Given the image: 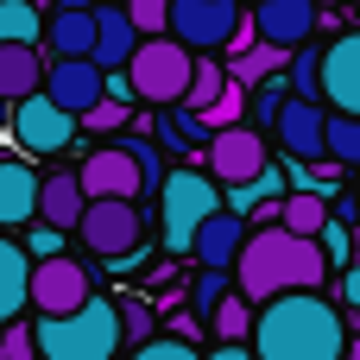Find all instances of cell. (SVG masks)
<instances>
[{
	"instance_id": "obj_21",
	"label": "cell",
	"mask_w": 360,
	"mask_h": 360,
	"mask_svg": "<svg viewBox=\"0 0 360 360\" xmlns=\"http://www.w3.org/2000/svg\"><path fill=\"white\" fill-rule=\"evenodd\" d=\"M38 82H44V57H38V44H25V38H0V95L19 101V95H32Z\"/></svg>"
},
{
	"instance_id": "obj_35",
	"label": "cell",
	"mask_w": 360,
	"mask_h": 360,
	"mask_svg": "<svg viewBox=\"0 0 360 360\" xmlns=\"http://www.w3.org/2000/svg\"><path fill=\"white\" fill-rule=\"evenodd\" d=\"M133 146V158H139V177H146V196L158 190V177H165V165H158V146H146V139H127Z\"/></svg>"
},
{
	"instance_id": "obj_9",
	"label": "cell",
	"mask_w": 360,
	"mask_h": 360,
	"mask_svg": "<svg viewBox=\"0 0 360 360\" xmlns=\"http://www.w3.org/2000/svg\"><path fill=\"white\" fill-rule=\"evenodd\" d=\"M82 297H95V291H89V272H82L70 253H38V259L25 266V310H32V316H63V310H76Z\"/></svg>"
},
{
	"instance_id": "obj_32",
	"label": "cell",
	"mask_w": 360,
	"mask_h": 360,
	"mask_svg": "<svg viewBox=\"0 0 360 360\" xmlns=\"http://www.w3.org/2000/svg\"><path fill=\"white\" fill-rule=\"evenodd\" d=\"M76 127H95V133H120V127H127V108H120V95H114V101L101 95V101H95V108L76 120Z\"/></svg>"
},
{
	"instance_id": "obj_24",
	"label": "cell",
	"mask_w": 360,
	"mask_h": 360,
	"mask_svg": "<svg viewBox=\"0 0 360 360\" xmlns=\"http://www.w3.org/2000/svg\"><path fill=\"white\" fill-rule=\"evenodd\" d=\"M158 139H165L171 152H196V146L209 139V120H202L196 108L171 101V108H158Z\"/></svg>"
},
{
	"instance_id": "obj_1",
	"label": "cell",
	"mask_w": 360,
	"mask_h": 360,
	"mask_svg": "<svg viewBox=\"0 0 360 360\" xmlns=\"http://www.w3.org/2000/svg\"><path fill=\"white\" fill-rule=\"evenodd\" d=\"M247 342H253L259 360H342L348 323H342V310L323 297V285H304V291H272V297H259Z\"/></svg>"
},
{
	"instance_id": "obj_6",
	"label": "cell",
	"mask_w": 360,
	"mask_h": 360,
	"mask_svg": "<svg viewBox=\"0 0 360 360\" xmlns=\"http://www.w3.org/2000/svg\"><path fill=\"white\" fill-rule=\"evenodd\" d=\"M221 184L209 177V171H196V165H177V171H165L158 177V209H165V253L171 259H184L190 253V234H196V221L209 215V209H221V196H215Z\"/></svg>"
},
{
	"instance_id": "obj_31",
	"label": "cell",
	"mask_w": 360,
	"mask_h": 360,
	"mask_svg": "<svg viewBox=\"0 0 360 360\" xmlns=\"http://www.w3.org/2000/svg\"><path fill=\"white\" fill-rule=\"evenodd\" d=\"M127 6V19H133V32L146 38V32H165V13H171V0H120Z\"/></svg>"
},
{
	"instance_id": "obj_22",
	"label": "cell",
	"mask_w": 360,
	"mask_h": 360,
	"mask_svg": "<svg viewBox=\"0 0 360 360\" xmlns=\"http://www.w3.org/2000/svg\"><path fill=\"white\" fill-rule=\"evenodd\" d=\"M25 266H32V253L19 247L13 228H0V323L25 316Z\"/></svg>"
},
{
	"instance_id": "obj_7",
	"label": "cell",
	"mask_w": 360,
	"mask_h": 360,
	"mask_svg": "<svg viewBox=\"0 0 360 360\" xmlns=\"http://www.w3.org/2000/svg\"><path fill=\"white\" fill-rule=\"evenodd\" d=\"M165 32H171L177 44H190V51H234V44L253 38L240 0H171Z\"/></svg>"
},
{
	"instance_id": "obj_14",
	"label": "cell",
	"mask_w": 360,
	"mask_h": 360,
	"mask_svg": "<svg viewBox=\"0 0 360 360\" xmlns=\"http://www.w3.org/2000/svg\"><path fill=\"white\" fill-rule=\"evenodd\" d=\"M272 139L285 146V158H323V101L285 89V101L272 114Z\"/></svg>"
},
{
	"instance_id": "obj_19",
	"label": "cell",
	"mask_w": 360,
	"mask_h": 360,
	"mask_svg": "<svg viewBox=\"0 0 360 360\" xmlns=\"http://www.w3.org/2000/svg\"><path fill=\"white\" fill-rule=\"evenodd\" d=\"M38 215V171L25 158H0V228H25Z\"/></svg>"
},
{
	"instance_id": "obj_29",
	"label": "cell",
	"mask_w": 360,
	"mask_h": 360,
	"mask_svg": "<svg viewBox=\"0 0 360 360\" xmlns=\"http://www.w3.org/2000/svg\"><path fill=\"white\" fill-rule=\"evenodd\" d=\"M139 360H196V342H190V335H177V329H171V335H158V329H152V335L139 342Z\"/></svg>"
},
{
	"instance_id": "obj_34",
	"label": "cell",
	"mask_w": 360,
	"mask_h": 360,
	"mask_svg": "<svg viewBox=\"0 0 360 360\" xmlns=\"http://www.w3.org/2000/svg\"><path fill=\"white\" fill-rule=\"evenodd\" d=\"M25 228H32V221H25ZM19 247H25L32 259H38V253H63V228H51V221H38V228H32V234H25Z\"/></svg>"
},
{
	"instance_id": "obj_10",
	"label": "cell",
	"mask_w": 360,
	"mask_h": 360,
	"mask_svg": "<svg viewBox=\"0 0 360 360\" xmlns=\"http://www.w3.org/2000/svg\"><path fill=\"white\" fill-rule=\"evenodd\" d=\"M196 152H202V165H209L215 184H247V177L266 165V133L247 127V120H234V127H215Z\"/></svg>"
},
{
	"instance_id": "obj_15",
	"label": "cell",
	"mask_w": 360,
	"mask_h": 360,
	"mask_svg": "<svg viewBox=\"0 0 360 360\" xmlns=\"http://www.w3.org/2000/svg\"><path fill=\"white\" fill-rule=\"evenodd\" d=\"M316 19H323V6H316V0H259V6L247 13L253 38H266V44H278V51H291V44L316 38Z\"/></svg>"
},
{
	"instance_id": "obj_28",
	"label": "cell",
	"mask_w": 360,
	"mask_h": 360,
	"mask_svg": "<svg viewBox=\"0 0 360 360\" xmlns=\"http://www.w3.org/2000/svg\"><path fill=\"white\" fill-rule=\"evenodd\" d=\"M316 247H323V259H329V266H348V259H354V234H348V221H342V215H323Z\"/></svg>"
},
{
	"instance_id": "obj_11",
	"label": "cell",
	"mask_w": 360,
	"mask_h": 360,
	"mask_svg": "<svg viewBox=\"0 0 360 360\" xmlns=\"http://www.w3.org/2000/svg\"><path fill=\"white\" fill-rule=\"evenodd\" d=\"M316 101L360 114V25L329 38V51H316Z\"/></svg>"
},
{
	"instance_id": "obj_18",
	"label": "cell",
	"mask_w": 360,
	"mask_h": 360,
	"mask_svg": "<svg viewBox=\"0 0 360 360\" xmlns=\"http://www.w3.org/2000/svg\"><path fill=\"white\" fill-rule=\"evenodd\" d=\"M57 57H89V44H95V0H63L51 19H44V32H38Z\"/></svg>"
},
{
	"instance_id": "obj_30",
	"label": "cell",
	"mask_w": 360,
	"mask_h": 360,
	"mask_svg": "<svg viewBox=\"0 0 360 360\" xmlns=\"http://www.w3.org/2000/svg\"><path fill=\"white\" fill-rule=\"evenodd\" d=\"M221 291H228V266H202V278L190 285V310H196V316H209Z\"/></svg>"
},
{
	"instance_id": "obj_38",
	"label": "cell",
	"mask_w": 360,
	"mask_h": 360,
	"mask_svg": "<svg viewBox=\"0 0 360 360\" xmlns=\"http://www.w3.org/2000/svg\"><path fill=\"white\" fill-rule=\"evenodd\" d=\"M354 209H360V177H354Z\"/></svg>"
},
{
	"instance_id": "obj_4",
	"label": "cell",
	"mask_w": 360,
	"mask_h": 360,
	"mask_svg": "<svg viewBox=\"0 0 360 360\" xmlns=\"http://www.w3.org/2000/svg\"><path fill=\"white\" fill-rule=\"evenodd\" d=\"M190 63H196L190 44H177L171 32H146L120 70H127L133 101H146V108H171V101L184 95V82H190Z\"/></svg>"
},
{
	"instance_id": "obj_26",
	"label": "cell",
	"mask_w": 360,
	"mask_h": 360,
	"mask_svg": "<svg viewBox=\"0 0 360 360\" xmlns=\"http://www.w3.org/2000/svg\"><path fill=\"white\" fill-rule=\"evenodd\" d=\"M209 323H215V335H221V342H247V329H253V297L221 291V297H215V310H209Z\"/></svg>"
},
{
	"instance_id": "obj_13",
	"label": "cell",
	"mask_w": 360,
	"mask_h": 360,
	"mask_svg": "<svg viewBox=\"0 0 360 360\" xmlns=\"http://www.w3.org/2000/svg\"><path fill=\"white\" fill-rule=\"evenodd\" d=\"M63 114H89L95 101H101V63L95 57H57V63H44V82H38Z\"/></svg>"
},
{
	"instance_id": "obj_2",
	"label": "cell",
	"mask_w": 360,
	"mask_h": 360,
	"mask_svg": "<svg viewBox=\"0 0 360 360\" xmlns=\"http://www.w3.org/2000/svg\"><path fill=\"white\" fill-rule=\"evenodd\" d=\"M234 291L240 297H272V291H304V285H323V272H329V259H323V247H316V234H291L285 221H266L259 234L247 228V240H240V253H234Z\"/></svg>"
},
{
	"instance_id": "obj_37",
	"label": "cell",
	"mask_w": 360,
	"mask_h": 360,
	"mask_svg": "<svg viewBox=\"0 0 360 360\" xmlns=\"http://www.w3.org/2000/svg\"><path fill=\"white\" fill-rule=\"evenodd\" d=\"M0 133H6V95H0Z\"/></svg>"
},
{
	"instance_id": "obj_12",
	"label": "cell",
	"mask_w": 360,
	"mask_h": 360,
	"mask_svg": "<svg viewBox=\"0 0 360 360\" xmlns=\"http://www.w3.org/2000/svg\"><path fill=\"white\" fill-rule=\"evenodd\" d=\"M76 184H82V196H146V177H139V158L127 139H101L76 165Z\"/></svg>"
},
{
	"instance_id": "obj_16",
	"label": "cell",
	"mask_w": 360,
	"mask_h": 360,
	"mask_svg": "<svg viewBox=\"0 0 360 360\" xmlns=\"http://www.w3.org/2000/svg\"><path fill=\"white\" fill-rule=\"evenodd\" d=\"M240 240H247V215H240V209H209V215L196 221V234H190V253H184V259H202V266H234Z\"/></svg>"
},
{
	"instance_id": "obj_17",
	"label": "cell",
	"mask_w": 360,
	"mask_h": 360,
	"mask_svg": "<svg viewBox=\"0 0 360 360\" xmlns=\"http://www.w3.org/2000/svg\"><path fill=\"white\" fill-rule=\"evenodd\" d=\"M133 44H139V32H133L127 6H120V0H95V44H89V57H95L101 70H120V63L133 57Z\"/></svg>"
},
{
	"instance_id": "obj_36",
	"label": "cell",
	"mask_w": 360,
	"mask_h": 360,
	"mask_svg": "<svg viewBox=\"0 0 360 360\" xmlns=\"http://www.w3.org/2000/svg\"><path fill=\"white\" fill-rule=\"evenodd\" d=\"M342 304L360 316V259H348V266H342Z\"/></svg>"
},
{
	"instance_id": "obj_3",
	"label": "cell",
	"mask_w": 360,
	"mask_h": 360,
	"mask_svg": "<svg viewBox=\"0 0 360 360\" xmlns=\"http://www.w3.org/2000/svg\"><path fill=\"white\" fill-rule=\"evenodd\" d=\"M32 354L38 360H114L120 354V304L82 297L63 316H32Z\"/></svg>"
},
{
	"instance_id": "obj_33",
	"label": "cell",
	"mask_w": 360,
	"mask_h": 360,
	"mask_svg": "<svg viewBox=\"0 0 360 360\" xmlns=\"http://www.w3.org/2000/svg\"><path fill=\"white\" fill-rule=\"evenodd\" d=\"M152 335V310L146 304H120V348H139Z\"/></svg>"
},
{
	"instance_id": "obj_27",
	"label": "cell",
	"mask_w": 360,
	"mask_h": 360,
	"mask_svg": "<svg viewBox=\"0 0 360 360\" xmlns=\"http://www.w3.org/2000/svg\"><path fill=\"white\" fill-rule=\"evenodd\" d=\"M38 32H44V6L38 0H0V38L38 44Z\"/></svg>"
},
{
	"instance_id": "obj_5",
	"label": "cell",
	"mask_w": 360,
	"mask_h": 360,
	"mask_svg": "<svg viewBox=\"0 0 360 360\" xmlns=\"http://www.w3.org/2000/svg\"><path fill=\"white\" fill-rule=\"evenodd\" d=\"M70 234H82V247L95 259L120 266L146 240V209H139V196H82V215H76Z\"/></svg>"
},
{
	"instance_id": "obj_20",
	"label": "cell",
	"mask_w": 360,
	"mask_h": 360,
	"mask_svg": "<svg viewBox=\"0 0 360 360\" xmlns=\"http://www.w3.org/2000/svg\"><path fill=\"white\" fill-rule=\"evenodd\" d=\"M76 215H82V184H76V171H51V177H38V215L32 221H51V228H76Z\"/></svg>"
},
{
	"instance_id": "obj_8",
	"label": "cell",
	"mask_w": 360,
	"mask_h": 360,
	"mask_svg": "<svg viewBox=\"0 0 360 360\" xmlns=\"http://www.w3.org/2000/svg\"><path fill=\"white\" fill-rule=\"evenodd\" d=\"M6 127H13V146L32 152V158H57V152H70V139H76V114H63L44 89L6 101Z\"/></svg>"
},
{
	"instance_id": "obj_23",
	"label": "cell",
	"mask_w": 360,
	"mask_h": 360,
	"mask_svg": "<svg viewBox=\"0 0 360 360\" xmlns=\"http://www.w3.org/2000/svg\"><path fill=\"white\" fill-rule=\"evenodd\" d=\"M323 215H329V196H323L316 184H304V190L278 196V209H272V221H285L291 234H316V228H323Z\"/></svg>"
},
{
	"instance_id": "obj_25",
	"label": "cell",
	"mask_w": 360,
	"mask_h": 360,
	"mask_svg": "<svg viewBox=\"0 0 360 360\" xmlns=\"http://www.w3.org/2000/svg\"><path fill=\"white\" fill-rule=\"evenodd\" d=\"M323 158H335V165H360V114L323 108Z\"/></svg>"
}]
</instances>
